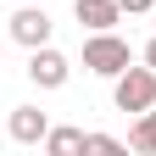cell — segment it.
<instances>
[{
  "instance_id": "cell-1",
  "label": "cell",
  "mask_w": 156,
  "mask_h": 156,
  "mask_svg": "<svg viewBox=\"0 0 156 156\" xmlns=\"http://www.w3.org/2000/svg\"><path fill=\"white\" fill-rule=\"evenodd\" d=\"M112 106H117V112H134V117L151 112V106H156V67H151V62H140V67L128 62L123 73L112 78Z\"/></svg>"
},
{
  "instance_id": "cell-2",
  "label": "cell",
  "mask_w": 156,
  "mask_h": 156,
  "mask_svg": "<svg viewBox=\"0 0 156 156\" xmlns=\"http://www.w3.org/2000/svg\"><path fill=\"white\" fill-rule=\"evenodd\" d=\"M84 67H89L95 78H117V73L128 67V39L112 34V28L89 34V39H84Z\"/></svg>"
},
{
  "instance_id": "cell-3",
  "label": "cell",
  "mask_w": 156,
  "mask_h": 156,
  "mask_svg": "<svg viewBox=\"0 0 156 156\" xmlns=\"http://www.w3.org/2000/svg\"><path fill=\"white\" fill-rule=\"evenodd\" d=\"M28 78H34L39 89H62L67 78H73V62H67L56 45H34V50H28Z\"/></svg>"
},
{
  "instance_id": "cell-4",
  "label": "cell",
  "mask_w": 156,
  "mask_h": 156,
  "mask_svg": "<svg viewBox=\"0 0 156 156\" xmlns=\"http://www.w3.org/2000/svg\"><path fill=\"white\" fill-rule=\"evenodd\" d=\"M6 28H11V39H17L23 50H34V45H50V28H56V23H50L45 6H17Z\"/></svg>"
},
{
  "instance_id": "cell-5",
  "label": "cell",
  "mask_w": 156,
  "mask_h": 156,
  "mask_svg": "<svg viewBox=\"0 0 156 156\" xmlns=\"http://www.w3.org/2000/svg\"><path fill=\"white\" fill-rule=\"evenodd\" d=\"M6 134H11L17 145H45V134H50V112H39V106H11Z\"/></svg>"
},
{
  "instance_id": "cell-6",
  "label": "cell",
  "mask_w": 156,
  "mask_h": 156,
  "mask_svg": "<svg viewBox=\"0 0 156 156\" xmlns=\"http://www.w3.org/2000/svg\"><path fill=\"white\" fill-rule=\"evenodd\" d=\"M73 17H78L89 34H101V28H117V17H123V0H73Z\"/></svg>"
},
{
  "instance_id": "cell-7",
  "label": "cell",
  "mask_w": 156,
  "mask_h": 156,
  "mask_svg": "<svg viewBox=\"0 0 156 156\" xmlns=\"http://www.w3.org/2000/svg\"><path fill=\"white\" fill-rule=\"evenodd\" d=\"M45 151H50V156H78V151H84V128H73V123H62V128H56V123H50Z\"/></svg>"
},
{
  "instance_id": "cell-8",
  "label": "cell",
  "mask_w": 156,
  "mask_h": 156,
  "mask_svg": "<svg viewBox=\"0 0 156 156\" xmlns=\"http://www.w3.org/2000/svg\"><path fill=\"white\" fill-rule=\"evenodd\" d=\"M128 151L156 156V123H151V112H140V117H134V128H128Z\"/></svg>"
},
{
  "instance_id": "cell-9",
  "label": "cell",
  "mask_w": 156,
  "mask_h": 156,
  "mask_svg": "<svg viewBox=\"0 0 156 156\" xmlns=\"http://www.w3.org/2000/svg\"><path fill=\"white\" fill-rule=\"evenodd\" d=\"M84 151H123V140H112V134H84Z\"/></svg>"
},
{
  "instance_id": "cell-10",
  "label": "cell",
  "mask_w": 156,
  "mask_h": 156,
  "mask_svg": "<svg viewBox=\"0 0 156 156\" xmlns=\"http://www.w3.org/2000/svg\"><path fill=\"white\" fill-rule=\"evenodd\" d=\"M151 6H156V0H123V17H145Z\"/></svg>"
},
{
  "instance_id": "cell-11",
  "label": "cell",
  "mask_w": 156,
  "mask_h": 156,
  "mask_svg": "<svg viewBox=\"0 0 156 156\" xmlns=\"http://www.w3.org/2000/svg\"><path fill=\"white\" fill-rule=\"evenodd\" d=\"M140 62H151V67H156V39H151V45L140 50Z\"/></svg>"
},
{
  "instance_id": "cell-12",
  "label": "cell",
  "mask_w": 156,
  "mask_h": 156,
  "mask_svg": "<svg viewBox=\"0 0 156 156\" xmlns=\"http://www.w3.org/2000/svg\"><path fill=\"white\" fill-rule=\"evenodd\" d=\"M151 123H156V106H151Z\"/></svg>"
}]
</instances>
